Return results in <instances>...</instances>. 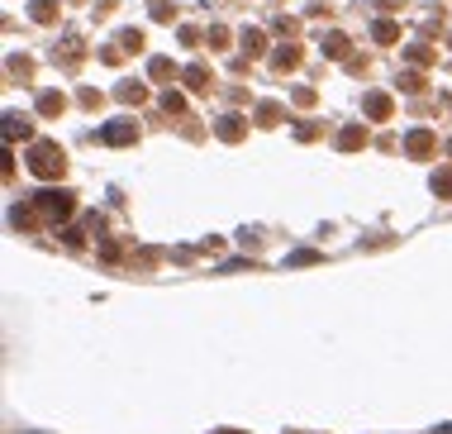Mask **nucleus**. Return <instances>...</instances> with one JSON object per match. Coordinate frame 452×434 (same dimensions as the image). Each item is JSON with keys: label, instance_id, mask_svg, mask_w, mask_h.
<instances>
[{"label": "nucleus", "instance_id": "obj_5", "mask_svg": "<svg viewBox=\"0 0 452 434\" xmlns=\"http://www.w3.org/2000/svg\"><path fill=\"white\" fill-rule=\"evenodd\" d=\"M366 114H371V119H386V114H390V96L371 91V96H366Z\"/></svg>", "mask_w": 452, "mask_h": 434}, {"label": "nucleus", "instance_id": "obj_8", "mask_svg": "<svg viewBox=\"0 0 452 434\" xmlns=\"http://www.w3.org/2000/svg\"><path fill=\"white\" fill-rule=\"evenodd\" d=\"M5 138H29V124L14 119V114H5Z\"/></svg>", "mask_w": 452, "mask_h": 434}, {"label": "nucleus", "instance_id": "obj_9", "mask_svg": "<svg viewBox=\"0 0 452 434\" xmlns=\"http://www.w3.org/2000/svg\"><path fill=\"white\" fill-rule=\"evenodd\" d=\"M38 110H43V114H58V110H62V96H58V91H43V96H38Z\"/></svg>", "mask_w": 452, "mask_h": 434}, {"label": "nucleus", "instance_id": "obj_11", "mask_svg": "<svg viewBox=\"0 0 452 434\" xmlns=\"http://www.w3.org/2000/svg\"><path fill=\"white\" fill-rule=\"evenodd\" d=\"M371 34H376L381 43H390V38H395V24H390V19H376V24H371Z\"/></svg>", "mask_w": 452, "mask_h": 434}, {"label": "nucleus", "instance_id": "obj_7", "mask_svg": "<svg viewBox=\"0 0 452 434\" xmlns=\"http://www.w3.org/2000/svg\"><path fill=\"white\" fill-rule=\"evenodd\" d=\"M434 196L452 201V172H434Z\"/></svg>", "mask_w": 452, "mask_h": 434}, {"label": "nucleus", "instance_id": "obj_17", "mask_svg": "<svg viewBox=\"0 0 452 434\" xmlns=\"http://www.w3.org/2000/svg\"><path fill=\"white\" fill-rule=\"evenodd\" d=\"M119 96H124V101H138V96H143V86H138V82H124V86H119Z\"/></svg>", "mask_w": 452, "mask_h": 434}, {"label": "nucleus", "instance_id": "obj_3", "mask_svg": "<svg viewBox=\"0 0 452 434\" xmlns=\"http://www.w3.org/2000/svg\"><path fill=\"white\" fill-rule=\"evenodd\" d=\"M434 148H438V138L429 129H410V138H405V153L410 158H434Z\"/></svg>", "mask_w": 452, "mask_h": 434}, {"label": "nucleus", "instance_id": "obj_4", "mask_svg": "<svg viewBox=\"0 0 452 434\" xmlns=\"http://www.w3.org/2000/svg\"><path fill=\"white\" fill-rule=\"evenodd\" d=\"M138 138V129L129 124V119H114V124H105V143H134Z\"/></svg>", "mask_w": 452, "mask_h": 434}, {"label": "nucleus", "instance_id": "obj_12", "mask_svg": "<svg viewBox=\"0 0 452 434\" xmlns=\"http://www.w3.org/2000/svg\"><path fill=\"white\" fill-rule=\"evenodd\" d=\"M10 224H14V229H29V224H34V215H29L24 206H14V210H10Z\"/></svg>", "mask_w": 452, "mask_h": 434}, {"label": "nucleus", "instance_id": "obj_6", "mask_svg": "<svg viewBox=\"0 0 452 434\" xmlns=\"http://www.w3.org/2000/svg\"><path fill=\"white\" fill-rule=\"evenodd\" d=\"M214 129H219V138H238V134H243V119H238V114H224Z\"/></svg>", "mask_w": 452, "mask_h": 434}, {"label": "nucleus", "instance_id": "obj_2", "mask_svg": "<svg viewBox=\"0 0 452 434\" xmlns=\"http://www.w3.org/2000/svg\"><path fill=\"white\" fill-rule=\"evenodd\" d=\"M34 206L43 210V219H53V224H62V219L77 210V201H72L67 191H38V196H34Z\"/></svg>", "mask_w": 452, "mask_h": 434}, {"label": "nucleus", "instance_id": "obj_13", "mask_svg": "<svg viewBox=\"0 0 452 434\" xmlns=\"http://www.w3.org/2000/svg\"><path fill=\"white\" fill-rule=\"evenodd\" d=\"M314 258H319V253H310V248H300V253H290V258H286V263H290V267H310V263H314Z\"/></svg>", "mask_w": 452, "mask_h": 434}, {"label": "nucleus", "instance_id": "obj_1", "mask_svg": "<svg viewBox=\"0 0 452 434\" xmlns=\"http://www.w3.org/2000/svg\"><path fill=\"white\" fill-rule=\"evenodd\" d=\"M62 167H67V158H62V148H58V143L38 138V143L29 148V172H34V177H43V182H58V177H62Z\"/></svg>", "mask_w": 452, "mask_h": 434}, {"label": "nucleus", "instance_id": "obj_16", "mask_svg": "<svg viewBox=\"0 0 452 434\" xmlns=\"http://www.w3.org/2000/svg\"><path fill=\"white\" fill-rule=\"evenodd\" d=\"M186 86H195V91H200V86H205V67H190V72H186Z\"/></svg>", "mask_w": 452, "mask_h": 434}, {"label": "nucleus", "instance_id": "obj_10", "mask_svg": "<svg viewBox=\"0 0 452 434\" xmlns=\"http://www.w3.org/2000/svg\"><path fill=\"white\" fill-rule=\"evenodd\" d=\"M338 143H343V148H348V153H353V148H357V143H366V134H362L357 124H353V129H343V138H338Z\"/></svg>", "mask_w": 452, "mask_h": 434}, {"label": "nucleus", "instance_id": "obj_19", "mask_svg": "<svg viewBox=\"0 0 452 434\" xmlns=\"http://www.w3.org/2000/svg\"><path fill=\"white\" fill-rule=\"evenodd\" d=\"M324 48H329V53H343L348 43H343V34H329V38H324Z\"/></svg>", "mask_w": 452, "mask_h": 434}, {"label": "nucleus", "instance_id": "obj_15", "mask_svg": "<svg viewBox=\"0 0 452 434\" xmlns=\"http://www.w3.org/2000/svg\"><path fill=\"white\" fill-rule=\"evenodd\" d=\"M243 48H248V53H262V34L248 29V34H243Z\"/></svg>", "mask_w": 452, "mask_h": 434}, {"label": "nucleus", "instance_id": "obj_14", "mask_svg": "<svg viewBox=\"0 0 452 434\" xmlns=\"http://www.w3.org/2000/svg\"><path fill=\"white\" fill-rule=\"evenodd\" d=\"M181 106H186V96H181V91H167V96H162V110H167V114H177Z\"/></svg>", "mask_w": 452, "mask_h": 434}, {"label": "nucleus", "instance_id": "obj_18", "mask_svg": "<svg viewBox=\"0 0 452 434\" xmlns=\"http://www.w3.org/2000/svg\"><path fill=\"white\" fill-rule=\"evenodd\" d=\"M258 119H262V124H276V119H281V110H276V106H271V101H267V106L258 110Z\"/></svg>", "mask_w": 452, "mask_h": 434}]
</instances>
